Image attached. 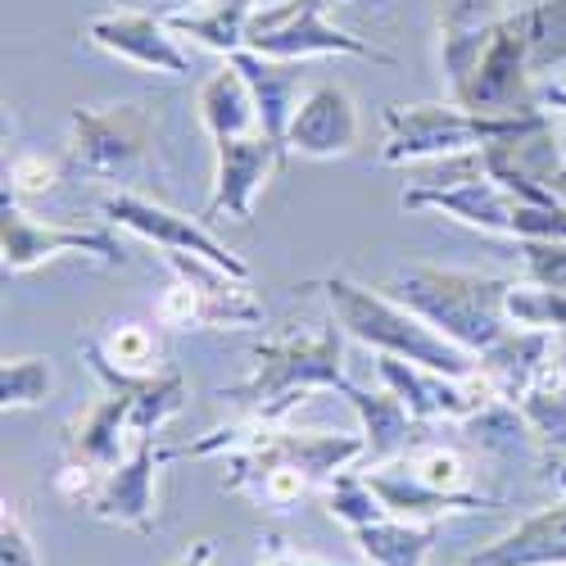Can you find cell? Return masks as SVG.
Listing matches in <instances>:
<instances>
[{
  "label": "cell",
  "instance_id": "39",
  "mask_svg": "<svg viewBox=\"0 0 566 566\" xmlns=\"http://www.w3.org/2000/svg\"><path fill=\"white\" fill-rule=\"evenodd\" d=\"M118 10H146V14H159V19H172V14H186V10H200L209 0H114Z\"/></svg>",
  "mask_w": 566,
  "mask_h": 566
},
{
  "label": "cell",
  "instance_id": "29",
  "mask_svg": "<svg viewBox=\"0 0 566 566\" xmlns=\"http://www.w3.org/2000/svg\"><path fill=\"white\" fill-rule=\"evenodd\" d=\"M322 503H326V512H332V522H340L349 535L371 526V522H381V516H390L386 503L376 499V490L367 485V476H363V471H354V467L340 471L336 481L322 485Z\"/></svg>",
  "mask_w": 566,
  "mask_h": 566
},
{
  "label": "cell",
  "instance_id": "13",
  "mask_svg": "<svg viewBox=\"0 0 566 566\" xmlns=\"http://www.w3.org/2000/svg\"><path fill=\"white\" fill-rule=\"evenodd\" d=\"M82 36L96 45V51H105L132 69L164 73V77H191V55L177 45V32L159 14H146V10L96 14V19H86Z\"/></svg>",
  "mask_w": 566,
  "mask_h": 566
},
{
  "label": "cell",
  "instance_id": "23",
  "mask_svg": "<svg viewBox=\"0 0 566 566\" xmlns=\"http://www.w3.org/2000/svg\"><path fill=\"white\" fill-rule=\"evenodd\" d=\"M349 403H354V412H358V436H363V444H367V467L371 462H390V458H399V453H408L412 444H408V436H412V427H417V417L403 408V399L395 395V390H363V386H345L340 390Z\"/></svg>",
  "mask_w": 566,
  "mask_h": 566
},
{
  "label": "cell",
  "instance_id": "20",
  "mask_svg": "<svg viewBox=\"0 0 566 566\" xmlns=\"http://www.w3.org/2000/svg\"><path fill=\"white\" fill-rule=\"evenodd\" d=\"M235 69L245 73L250 82V96H254V109H259V132L268 140H276L286 150V132H291V118L304 101V82H300V64L291 60H268V55H254V51H235L227 55ZM291 155V150H286Z\"/></svg>",
  "mask_w": 566,
  "mask_h": 566
},
{
  "label": "cell",
  "instance_id": "8",
  "mask_svg": "<svg viewBox=\"0 0 566 566\" xmlns=\"http://www.w3.org/2000/svg\"><path fill=\"white\" fill-rule=\"evenodd\" d=\"M0 254H6V272L23 276L60 254H82L105 268H118L127 254L109 227H60V222H36L23 213L6 186V205H0Z\"/></svg>",
  "mask_w": 566,
  "mask_h": 566
},
{
  "label": "cell",
  "instance_id": "37",
  "mask_svg": "<svg viewBox=\"0 0 566 566\" xmlns=\"http://www.w3.org/2000/svg\"><path fill=\"white\" fill-rule=\"evenodd\" d=\"M101 476H105V471H96V467H86V462L69 458V467L55 476V490H60L69 503H91V499H96V490H101Z\"/></svg>",
  "mask_w": 566,
  "mask_h": 566
},
{
  "label": "cell",
  "instance_id": "28",
  "mask_svg": "<svg viewBox=\"0 0 566 566\" xmlns=\"http://www.w3.org/2000/svg\"><path fill=\"white\" fill-rule=\"evenodd\" d=\"M507 322L522 326V332H544V336H562L566 332V295L544 286V281H512L507 291Z\"/></svg>",
  "mask_w": 566,
  "mask_h": 566
},
{
  "label": "cell",
  "instance_id": "1",
  "mask_svg": "<svg viewBox=\"0 0 566 566\" xmlns=\"http://www.w3.org/2000/svg\"><path fill=\"white\" fill-rule=\"evenodd\" d=\"M381 291L395 295L399 304H408L417 317H427L444 340H453L458 349L476 354V358L512 332V322H507L512 276H481V272L412 263V268L395 272Z\"/></svg>",
  "mask_w": 566,
  "mask_h": 566
},
{
  "label": "cell",
  "instance_id": "31",
  "mask_svg": "<svg viewBox=\"0 0 566 566\" xmlns=\"http://www.w3.org/2000/svg\"><path fill=\"white\" fill-rule=\"evenodd\" d=\"M526 23H531V69L548 73L566 64V0H531Z\"/></svg>",
  "mask_w": 566,
  "mask_h": 566
},
{
  "label": "cell",
  "instance_id": "21",
  "mask_svg": "<svg viewBox=\"0 0 566 566\" xmlns=\"http://www.w3.org/2000/svg\"><path fill=\"white\" fill-rule=\"evenodd\" d=\"M91 371L105 381V390H132L140 381L159 376V336L150 326H136V322H118L109 326L105 336H91L82 345Z\"/></svg>",
  "mask_w": 566,
  "mask_h": 566
},
{
  "label": "cell",
  "instance_id": "10",
  "mask_svg": "<svg viewBox=\"0 0 566 566\" xmlns=\"http://www.w3.org/2000/svg\"><path fill=\"white\" fill-rule=\"evenodd\" d=\"M101 213L114 227L132 231L136 241H150L159 254H200V259H209V263H218V268H227L235 276H250V263L235 250H227L213 231H205L196 218H186V213H177V209H168V205H159L150 196L109 191L101 200Z\"/></svg>",
  "mask_w": 566,
  "mask_h": 566
},
{
  "label": "cell",
  "instance_id": "32",
  "mask_svg": "<svg viewBox=\"0 0 566 566\" xmlns=\"http://www.w3.org/2000/svg\"><path fill=\"white\" fill-rule=\"evenodd\" d=\"M512 14V0H436V32L440 41L476 36L499 28Z\"/></svg>",
  "mask_w": 566,
  "mask_h": 566
},
{
  "label": "cell",
  "instance_id": "14",
  "mask_svg": "<svg viewBox=\"0 0 566 566\" xmlns=\"http://www.w3.org/2000/svg\"><path fill=\"white\" fill-rule=\"evenodd\" d=\"M213 200H209V218L227 213L231 222H250L254 218V200L268 186L272 172L286 168V150L268 140L263 132L254 136H231V140H213Z\"/></svg>",
  "mask_w": 566,
  "mask_h": 566
},
{
  "label": "cell",
  "instance_id": "24",
  "mask_svg": "<svg viewBox=\"0 0 566 566\" xmlns=\"http://www.w3.org/2000/svg\"><path fill=\"white\" fill-rule=\"evenodd\" d=\"M196 114L205 123V132L213 140H231V136H254L259 132V109L250 96L245 73L231 60H222V69H213L200 91H196Z\"/></svg>",
  "mask_w": 566,
  "mask_h": 566
},
{
  "label": "cell",
  "instance_id": "22",
  "mask_svg": "<svg viewBox=\"0 0 566 566\" xmlns=\"http://www.w3.org/2000/svg\"><path fill=\"white\" fill-rule=\"evenodd\" d=\"M467 566H566V499L503 531Z\"/></svg>",
  "mask_w": 566,
  "mask_h": 566
},
{
  "label": "cell",
  "instance_id": "12",
  "mask_svg": "<svg viewBox=\"0 0 566 566\" xmlns=\"http://www.w3.org/2000/svg\"><path fill=\"white\" fill-rule=\"evenodd\" d=\"M177 449H164L159 436L155 440H140L114 471L101 476V490L86 507L101 516L109 526H123V531H136V535H155L159 526V467L172 462Z\"/></svg>",
  "mask_w": 566,
  "mask_h": 566
},
{
  "label": "cell",
  "instance_id": "36",
  "mask_svg": "<svg viewBox=\"0 0 566 566\" xmlns=\"http://www.w3.org/2000/svg\"><path fill=\"white\" fill-rule=\"evenodd\" d=\"M55 181H60V164L45 159V155H19L6 168V186L19 196H41V191H51Z\"/></svg>",
  "mask_w": 566,
  "mask_h": 566
},
{
  "label": "cell",
  "instance_id": "17",
  "mask_svg": "<svg viewBox=\"0 0 566 566\" xmlns=\"http://www.w3.org/2000/svg\"><path fill=\"white\" fill-rule=\"evenodd\" d=\"M367 485L376 490V499L386 503L390 516H403V522H444V516H462V512H476V507H494V499L485 494H444L436 485H427L417 471L399 458L390 462H371L363 467Z\"/></svg>",
  "mask_w": 566,
  "mask_h": 566
},
{
  "label": "cell",
  "instance_id": "27",
  "mask_svg": "<svg viewBox=\"0 0 566 566\" xmlns=\"http://www.w3.org/2000/svg\"><path fill=\"white\" fill-rule=\"evenodd\" d=\"M181 408H186V376L181 371L150 376V381H140L132 390V436L136 440H155Z\"/></svg>",
  "mask_w": 566,
  "mask_h": 566
},
{
  "label": "cell",
  "instance_id": "26",
  "mask_svg": "<svg viewBox=\"0 0 566 566\" xmlns=\"http://www.w3.org/2000/svg\"><path fill=\"white\" fill-rule=\"evenodd\" d=\"M254 10H259V0H209L200 10L172 14L168 28L177 36H196L200 45H209L218 55H235V51H245V32H250Z\"/></svg>",
  "mask_w": 566,
  "mask_h": 566
},
{
  "label": "cell",
  "instance_id": "38",
  "mask_svg": "<svg viewBox=\"0 0 566 566\" xmlns=\"http://www.w3.org/2000/svg\"><path fill=\"white\" fill-rule=\"evenodd\" d=\"M259 566H336V562H322V557H313V553H300L291 539L268 535V539H263V553H259Z\"/></svg>",
  "mask_w": 566,
  "mask_h": 566
},
{
  "label": "cell",
  "instance_id": "25",
  "mask_svg": "<svg viewBox=\"0 0 566 566\" xmlns=\"http://www.w3.org/2000/svg\"><path fill=\"white\" fill-rule=\"evenodd\" d=\"M436 539L440 522H403V516H381V522L354 531L367 566H427Z\"/></svg>",
  "mask_w": 566,
  "mask_h": 566
},
{
  "label": "cell",
  "instance_id": "11",
  "mask_svg": "<svg viewBox=\"0 0 566 566\" xmlns=\"http://www.w3.org/2000/svg\"><path fill=\"white\" fill-rule=\"evenodd\" d=\"M376 376H381L386 390H395L403 399V408L417 421H467V417H476L481 408H490L499 399L481 376L458 381V376L417 367V363L395 358V354H376Z\"/></svg>",
  "mask_w": 566,
  "mask_h": 566
},
{
  "label": "cell",
  "instance_id": "33",
  "mask_svg": "<svg viewBox=\"0 0 566 566\" xmlns=\"http://www.w3.org/2000/svg\"><path fill=\"white\" fill-rule=\"evenodd\" d=\"M403 462L417 471L427 485L444 490V494H476L471 490V467L458 449H444V444H427V449H408Z\"/></svg>",
  "mask_w": 566,
  "mask_h": 566
},
{
  "label": "cell",
  "instance_id": "34",
  "mask_svg": "<svg viewBox=\"0 0 566 566\" xmlns=\"http://www.w3.org/2000/svg\"><path fill=\"white\" fill-rule=\"evenodd\" d=\"M522 263L531 281L566 295V241H522Z\"/></svg>",
  "mask_w": 566,
  "mask_h": 566
},
{
  "label": "cell",
  "instance_id": "3",
  "mask_svg": "<svg viewBox=\"0 0 566 566\" xmlns=\"http://www.w3.org/2000/svg\"><path fill=\"white\" fill-rule=\"evenodd\" d=\"M345 326L332 317L308 340H263L254 345V371L245 381L222 386V399L235 408L286 421L313 390H345Z\"/></svg>",
  "mask_w": 566,
  "mask_h": 566
},
{
  "label": "cell",
  "instance_id": "15",
  "mask_svg": "<svg viewBox=\"0 0 566 566\" xmlns=\"http://www.w3.org/2000/svg\"><path fill=\"white\" fill-rule=\"evenodd\" d=\"M286 150L300 159H349L358 150V105L349 86L317 82L304 91L286 132Z\"/></svg>",
  "mask_w": 566,
  "mask_h": 566
},
{
  "label": "cell",
  "instance_id": "19",
  "mask_svg": "<svg viewBox=\"0 0 566 566\" xmlns=\"http://www.w3.org/2000/svg\"><path fill=\"white\" fill-rule=\"evenodd\" d=\"M136 390V386H132ZM132 390H109L101 403H91L64 436L69 458L96 467V471H114L140 440L132 436Z\"/></svg>",
  "mask_w": 566,
  "mask_h": 566
},
{
  "label": "cell",
  "instance_id": "2",
  "mask_svg": "<svg viewBox=\"0 0 566 566\" xmlns=\"http://www.w3.org/2000/svg\"><path fill=\"white\" fill-rule=\"evenodd\" d=\"M308 291H322L326 304H332V317L345 326L354 340H363L376 354L408 358L417 367L458 376V381H467V376L481 371L476 354H467L453 340H444L427 317H417L408 304H399L386 291H367L349 276H322V281H313Z\"/></svg>",
  "mask_w": 566,
  "mask_h": 566
},
{
  "label": "cell",
  "instance_id": "18",
  "mask_svg": "<svg viewBox=\"0 0 566 566\" xmlns=\"http://www.w3.org/2000/svg\"><path fill=\"white\" fill-rule=\"evenodd\" d=\"M557 367V345L553 336L544 332H522V326H512V332L490 345L481 354V381L503 399V403H522L544 376Z\"/></svg>",
  "mask_w": 566,
  "mask_h": 566
},
{
  "label": "cell",
  "instance_id": "35",
  "mask_svg": "<svg viewBox=\"0 0 566 566\" xmlns=\"http://www.w3.org/2000/svg\"><path fill=\"white\" fill-rule=\"evenodd\" d=\"M0 566H41L36 544L10 499H6V512H0Z\"/></svg>",
  "mask_w": 566,
  "mask_h": 566
},
{
  "label": "cell",
  "instance_id": "9",
  "mask_svg": "<svg viewBox=\"0 0 566 566\" xmlns=\"http://www.w3.org/2000/svg\"><path fill=\"white\" fill-rule=\"evenodd\" d=\"M531 23L526 10L516 6L490 36V45L476 60L467 91L453 101L462 109H481V114H531Z\"/></svg>",
  "mask_w": 566,
  "mask_h": 566
},
{
  "label": "cell",
  "instance_id": "5",
  "mask_svg": "<svg viewBox=\"0 0 566 566\" xmlns=\"http://www.w3.org/2000/svg\"><path fill=\"white\" fill-rule=\"evenodd\" d=\"M177 281L155 304V317L168 332H245L263 326V300L250 276H235L200 254H164Z\"/></svg>",
  "mask_w": 566,
  "mask_h": 566
},
{
  "label": "cell",
  "instance_id": "6",
  "mask_svg": "<svg viewBox=\"0 0 566 566\" xmlns=\"http://www.w3.org/2000/svg\"><path fill=\"white\" fill-rule=\"evenodd\" d=\"M155 118L146 105H77L69 114V159L82 177L132 191L150 172Z\"/></svg>",
  "mask_w": 566,
  "mask_h": 566
},
{
  "label": "cell",
  "instance_id": "30",
  "mask_svg": "<svg viewBox=\"0 0 566 566\" xmlns=\"http://www.w3.org/2000/svg\"><path fill=\"white\" fill-rule=\"evenodd\" d=\"M51 390H55L51 358L19 354V358H6V367H0V408H6V412L36 408V403H45V395H51Z\"/></svg>",
  "mask_w": 566,
  "mask_h": 566
},
{
  "label": "cell",
  "instance_id": "16",
  "mask_svg": "<svg viewBox=\"0 0 566 566\" xmlns=\"http://www.w3.org/2000/svg\"><path fill=\"white\" fill-rule=\"evenodd\" d=\"M403 209H427V213H444L462 227H476L485 235H512V218H516V200L503 186L485 172L462 177V181H436V186H412L403 191Z\"/></svg>",
  "mask_w": 566,
  "mask_h": 566
},
{
  "label": "cell",
  "instance_id": "40",
  "mask_svg": "<svg viewBox=\"0 0 566 566\" xmlns=\"http://www.w3.org/2000/svg\"><path fill=\"white\" fill-rule=\"evenodd\" d=\"M213 557H218V548H213V539H200V544H191L186 548L172 566H213Z\"/></svg>",
  "mask_w": 566,
  "mask_h": 566
},
{
  "label": "cell",
  "instance_id": "4",
  "mask_svg": "<svg viewBox=\"0 0 566 566\" xmlns=\"http://www.w3.org/2000/svg\"><path fill=\"white\" fill-rule=\"evenodd\" d=\"M553 118L531 109V114H481L462 105H386L381 114V164H427V159H453L485 150L494 140H522L548 132Z\"/></svg>",
  "mask_w": 566,
  "mask_h": 566
},
{
  "label": "cell",
  "instance_id": "7",
  "mask_svg": "<svg viewBox=\"0 0 566 566\" xmlns=\"http://www.w3.org/2000/svg\"><path fill=\"white\" fill-rule=\"evenodd\" d=\"M245 51L268 55V60H317V55H349V60H371V64H395L390 51H376L371 41L336 28L326 19V0H281V6L254 10Z\"/></svg>",
  "mask_w": 566,
  "mask_h": 566
}]
</instances>
